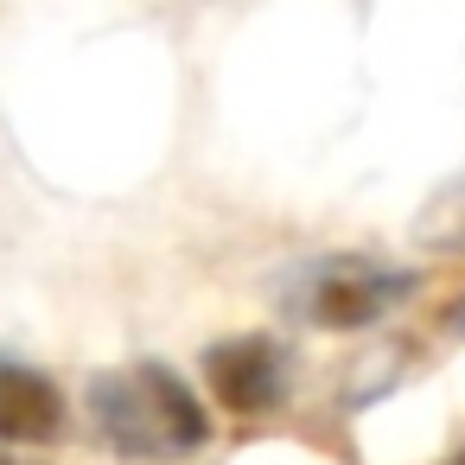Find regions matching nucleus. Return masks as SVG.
<instances>
[{
	"label": "nucleus",
	"instance_id": "nucleus-1",
	"mask_svg": "<svg viewBox=\"0 0 465 465\" xmlns=\"http://www.w3.org/2000/svg\"><path fill=\"white\" fill-rule=\"evenodd\" d=\"M90 420L109 440V452H122L134 465H173V459H192L211 440L204 401L166 363L96 370L90 376Z\"/></svg>",
	"mask_w": 465,
	"mask_h": 465
},
{
	"label": "nucleus",
	"instance_id": "nucleus-2",
	"mask_svg": "<svg viewBox=\"0 0 465 465\" xmlns=\"http://www.w3.org/2000/svg\"><path fill=\"white\" fill-rule=\"evenodd\" d=\"M414 287H420L414 268H389V262L338 255V262L306 268V281L293 287V306H300V319L319 325V331H363V325L389 319Z\"/></svg>",
	"mask_w": 465,
	"mask_h": 465
},
{
	"label": "nucleus",
	"instance_id": "nucleus-3",
	"mask_svg": "<svg viewBox=\"0 0 465 465\" xmlns=\"http://www.w3.org/2000/svg\"><path fill=\"white\" fill-rule=\"evenodd\" d=\"M204 382L211 395L230 408V414H274L287 401V382H293V363H287V344L281 338H223L204 351Z\"/></svg>",
	"mask_w": 465,
	"mask_h": 465
},
{
	"label": "nucleus",
	"instance_id": "nucleus-4",
	"mask_svg": "<svg viewBox=\"0 0 465 465\" xmlns=\"http://www.w3.org/2000/svg\"><path fill=\"white\" fill-rule=\"evenodd\" d=\"M58 433H64V389L20 357H0V440L45 446Z\"/></svg>",
	"mask_w": 465,
	"mask_h": 465
},
{
	"label": "nucleus",
	"instance_id": "nucleus-5",
	"mask_svg": "<svg viewBox=\"0 0 465 465\" xmlns=\"http://www.w3.org/2000/svg\"><path fill=\"white\" fill-rule=\"evenodd\" d=\"M446 465H465V446H459V452H452V459H446Z\"/></svg>",
	"mask_w": 465,
	"mask_h": 465
}]
</instances>
